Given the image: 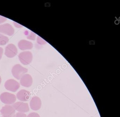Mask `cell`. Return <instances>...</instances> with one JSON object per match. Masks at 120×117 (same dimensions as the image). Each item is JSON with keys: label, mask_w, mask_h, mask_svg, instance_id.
<instances>
[{"label": "cell", "mask_w": 120, "mask_h": 117, "mask_svg": "<svg viewBox=\"0 0 120 117\" xmlns=\"http://www.w3.org/2000/svg\"><path fill=\"white\" fill-rule=\"evenodd\" d=\"M14 24L15 27H17V28H21V27H23L22 25H21V24H19V23H17L16 22H14Z\"/></svg>", "instance_id": "cell-18"}, {"label": "cell", "mask_w": 120, "mask_h": 117, "mask_svg": "<svg viewBox=\"0 0 120 117\" xmlns=\"http://www.w3.org/2000/svg\"><path fill=\"white\" fill-rule=\"evenodd\" d=\"M0 99L1 101L7 104L14 103L16 100V96L13 94L8 92L2 93L0 96Z\"/></svg>", "instance_id": "cell-2"}, {"label": "cell", "mask_w": 120, "mask_h": 117, "mask_svg": "<svg viewBox=\"0 0 120 117\" xmlns=\"http://www.w3.org/2000/svg\"><path fill=\"white\" fill-rule=\"evenodd\" d=\"M20 62L24 65L30 64L33 60V54L29 51H24L20 53L19 55Z\"/></svg>", "instance_id": "cell-3"}, {"label": "cell", "mask_w": 120, "mask_h": 117, "mask_svg": "<svg viewBox=\"0 0 120 117\" xmlns=\"http://www.w3.org/2000/svg\"><path fill=\"white\" fill-rule=\"evenodd\" d=\"M3 49L2 48L0 47V60L2 58L3 54Z\"/></svg>", "instance_id": "cell-19"}, {"label": "cell", "mask_w": 120, "mask_h": 117, "mask_svg": "<svg viewBox=\"0 0 120 117\" xmlns=\"http://www.w3.org/2000/svg\"><path fill=\"white\" fill-rule=\"evenodd\" d=\"M30 105L31 108L32 110H38L41 108L42 105L41 100L38 97H34L31 100Z\"/></svg>", "instance_id": "cell-10"}, {"label": "cell", "mask_w": 120, "mask_h": 117, "mask_svg": "<svg viewBox=\"0 0 120 117\" xmlns=\"http://www.w3.org/2000/svg\"><path fill=\"white\" fill-rule=\"evenodd\" d=\"M20 82L23 86L30 87L33 84V78L29 74H25L21 78Z\"/></svg>", "instance_id": "cell-9"}, {"label": "cell", "mask_w": 120, "mask_h": 117, "mask_svg": "<svg viewBox=\"0 0 120 117\" xmlns=\"http://www.w3.org/2000/svg\"><path fill=\"white\" fill-rule=\"evenodd\" d=\"M14 29L10 24L6 23L0 25V33L11 36L14 34Z\"/></svg>", "instance_id": "cell-8"}, {"label": "cell", "mask_w": 120, "mask_h": 117, "mask_svg": "<svg viewBox=\"0 0 120 117\" xmlns=\"http://www.w3.org/2000/svg\"><path fill=\"white\" fill-rule=\"evenodd\" d=\"M17 53V48L14 44H10L6 46L5 54L7 57L9 58H13Z\"/></svg>", "instance_id": "cell-6"}, {"label": "cell", "mask_w": 120, "mask_h": 117, "mask_svg": "<svg viewBox=\"0 0 120 117\" xmlns=\"http://www.w3.org/2000/svg\"><path fill=\"white\" fill-rule=\"evenodd\" d=\"M14 117H27V116L23 113H17Z\"/></svg>", "instance_id": "cell-16"}, {"label": "cell", "mask_w": 120, "mask_h": 117, "mask_svg": "<svg viewBox=\"0 0 120 117\" xmlns=\"http://www.w3.org/2000/svg\"><path fill=\"white\" fill-rule=\"evenodd\" d=\"M12 106L15 110L21 113H25L29 111V106L27 103L17 102L13 104Z\"/></svg>", "instance_id": "cell-7"}, {"label": "cell", "mask_w": 120, "mask_h": 117, "mask_svg": "<svg viewBox=\"0 0 120 117\" xmlns=\"http://www.w3.org/2000/svg\"><path fill=\"white\" fill-rule=\"evenodd\" d=\"M30 94L29 91L23 89L19 91L17 94V99L21 101H28L30 98Z\"/></svg>", "instance_id": "cell-11"}, {"label": "cell", "mask_w": 120, "mask_h": 117, "mask_svg": "<svg viewBox=\"0 0 120 117\" xmlns=\"http://www.w3.org/2000/svg\"><path fill=\"white\" fill-rule=\"evenodd\" d=\"M18 46L21 50L23 51L31 49L33 47V44L31 42L23 39L19 42Z\"/></svg>", "instance_id": "cell-12"}, {"label": "cell", "mask_w": 120, "mask_h": 117, "mask_svg": "<svg viewBox=\"0 0 120 117\" xmlns=\"http://www.w3.org/2000/svg\"><path fill=\"white\" fill-rule=\"evenodd\" d=\"M9 39L8 37L0 34V45H5L9 42Z\"/></svg>", "instance_id": "cell-13"}, {"label": "cell", "mask_w": 120, "mask_h": 117, "mask_svg": "<svg viewBox=\"0 0 120 117\" xmlns=\"http://www.w3.org/2000/svg\"><path fill=\"white\" fill-rule=\"evenodd\" d=\"M4 117V116H3V117Z\"/></svg>", "instance_id": "cell-21"}, {"label": "cell", "mask_w": 120, "mask_h": 117, "mask_svg": "<svg viewBox=\"0 0 120 117\" xmlns=\"http://www.w3.org/2000/svg\"><path fill=\"white\" fill-rule=\"evenodd\" d=\"M27 117H40L39 114L35 112L30 113H29Z\"/></svg>", "instance_id": "cell-15"}, {"label": "cell", "mask_w": 120, "mask_h": 117, "mask_svg": "<svg viewBox=\"0 0 120 117\" xmlns=\"http://www.w3.org/2000/svg\"><path fill=\"white\" fill-rule=\"evenodd\" d=\"M36 36V34L31 31L30 34L27 35V38L28 39L34 40L35 39Z\"/></svg>", "instance_id": "cell-14"}, {"label": "cell", "mask_w": 120, "mask_h": 117, "mask_svg": "<svg viewBox=\"0 0 120 117\" xmlns=\"http://www.w3.org/2000/svg\"><path fill=\"white\" fill-rule=\"evenodd\" d=\"M28 71L27 68L24 67L20 64H16L12 67V73L16 79L19 80Z\"/></svg>", "instance_id": "cell-1"}, {"label": "cell", "mask_w": 120, "mask_h": 117, "mask_svg": "<svg viewBox=\"0 0 120 117\" xmlns=\"http://www.w3.org/2000/svg\"><path fill=\"white\" fill-rule=\"evenodd\" d=\"M5 89L9 91L15 92L20 87L19 83L13 79H10L6 81L5 84Z\"/></svg>", "instance_id": "cell-4"}, {"label": "cell", "mask_w": 120, "mask_h": 117, "mask_svg": "<svg viewBox=\"0 0 120 117\" xmlns=\"http://www.w3.org/2000/svg\"><path fill=\"white\" fill-rule=\"evenodd\" d=\"M1 82H2V79H1V77L0 76V84H1Z\"/></svg>", "instance_id": "cell-20"}, {"label": "cell", "mask_w": 120, "mask_h": 117, "mask_svg": "<svg viewBox=\"0 0 120 117\" xmlns=\"http://www.w3.org/2000/svg\"><path fill=\"white\" fill-rule=\"evenodd\" d=\"M1 114L4 117H14L15 115V110L12 106L5 105L0 111Z\"/></svg>", "instance_id": "cell-5"}, {"label": "cell", "mask_w": 120, "mask_h": 117, "mask_svg": "<svg viewBox=\"0 0 120 117\" xmlns=\"http://www.w3.org/2000/svg\"><path fill=\"white\" fill-rule=\"evenodd\" d=\"M7 20V19L5 17L0 16V24L4 22Z\"/></svg>", "instance_id": "cell-17"}]
</instances>
